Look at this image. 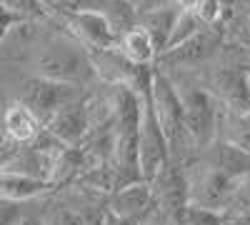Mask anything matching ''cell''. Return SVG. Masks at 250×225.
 Returning <instances> with one entry per match:
<instances>
[{"mask_svg":"<svg viewBox=\"0 0 250 225\" xmlns=\"http://www.w3.org/2000/svg\"><path fill=\"white\" fill-rule=\"evenodd\" d=\"M30 53V75L83 88L98 75L93 53L65 33H40Z\"/></svg>","mask_w":250,"mask_h":225,"instance_id":"6da1fadb","label":"cell"},{"mask_svg":"<svg viewBox=\"0 0 250 225\" xmlns=\"http://www.w3.org/2000/svg\"><path fill=\"white\" fill-rule=\"evenodd\" d=\"M150 103H153V110H155V118L160 123V128L165 133V140H168L170 163L185 168L188 163H193L190 153L198 150V148L193 145L190 135H188V130H185L183 100H180L178 85L165 73H155V78H153Z\"/></svg>","mask_w":250,"mask_h":225,"instance_id":"7a4b0ae2","label":"cell"},{"mask_svg":"<svg viewBox=\"0 0 250 225\" xmlns=\"http://www.w3.org/2000/svg\"><path fill=\"white\" fill-rule=\"evenodd\" d=\"M183 100V115H185V130L190 135L198 155L218 143L220 133V100L203 85H180L178 88Z\"/></svg>","mask_w":250,"mask_h":225,"instance_id":"3957f363","label":"cell"},{"mask_svg":"<svg viewBox=\"0 0 250 225\" xmlns=\"http://www.w3.org/2000/svg\"><path fill=\"white\" fill-rule=\"evenodd\" d=\"M185 183H188V205L223 213L235 190L238 178H230L228 173L213 168L210 163L195 158L193 163L185 165Z\"/></svg>","mask_w":250,"mask_h":225,"instance_id":"277c9868","label":"cell"},{"mask_svg":"<svg viewBox=\"0 0 250 225\" xmlns=\"http://www.w3.org/2000/svg\"><path fill=\"white\" fill-rule=\"evenodd\" d=\"M170 165V148L160 123L155 118L150 93L143 95V123H140V138H138V170L145 183H155V178Z\"/></svg>","mask_w":250,"mask_h":225,"instance_id":"5b68a950","label":"cell"},{"mask_svg":"<svg viewBox=\"0 0 250 225\" xmlns=\"http://www.w3.org/2000/svg\"><path fill=\"white\" fill-rule=\"evenodd\" d=\"M78 98H83L80 88L55 83V80H45V78H38V75H25L18 83V95H15V100L28 105L40 120H43V125H48L50 118L60 108H65L68 103H73Z\"/></svg>","mask_w":250,"mask_h":225,"instance_id":"8992f818","label":"cell"},{"mask_svg":"<svg viewBox=\"0 0 250 225\" xmlns=\"http://www.w3.org/2000/svg\"><path fill=\"white\" fill-rule=\"evenodd\" d=\"M65 30L80 40L90 53H103V50H115L120 45V30L115 28V23L98 10H88V13H78V15H68L62 18Z\"/></svg>","mask_w":250,"mask_h":225,"instance_id":"52a82bcc","label":"cell"},{"mask_svg":"<svg viewBox=\"0 0 250 225\" xmlns=\"http://www.w3.org/2000/svg\"><path fill=\"white\" fill-rule=\"evenodd\" d=\"M62 145L68 148H80L88 140L93 130V120H90V108H88V98H78L65 108H60L50 123L45 125Z\"/></svg>","mask_w":250,"mask_h":225,"instance_id":"ba28073f","label":"cell"},{"mask_svg":"<svg viewBox=\"0 0 250 225\" xmlns=\"http://www.w3.org/2000/svg\"><path fill=\"white\" fill-rule=\"evenodd\" d=\"M155 205V195H153V185L145 180H138L133 185L123 188L118 193H113L108 198V210L123 220H133L140 225V220L150 213V208Z\"/></svg>","mask_w":250,"mask_h":225,"instance_id":"9c48e42d","label":"cell"},{"mask_svg":"<svg viewBox=\"0 0 250 225\" xmlns=\"http://www.w3.org/2000/svg\"><path fill=\"white\" fill-rule=\"evenodd\" d=\"M218 50H220V35L210 28H205L203 33H198L195 38L188 40V43L165 50L158 60L165 63V65H173V68L200 65V63H205V60H210Z\"/></svg>","mask_w":250,"mask_h":225,"instance_id":"30bf717a","label":"cell"},{"mask_svg":"<svg viewBox=\"0 0 250 225\" xmlns=\"http://www.w3.org/2000/svg\"><path fill=\"white\" fill-rule=\"evenodd\" d=\"M3 125H5V138L18 143V145H33V143L43 135L45 125L28 105H23L20 100H10L5 115H3Z\"/></svg>","mask_w":250,"mask_h":225,"instance_id":"8fae6325","label":"cell"},{"mask_svg":"<svg viewBox=\"0 0 250 225\" xmlns=\"http://www.w3.org/2000/svg\"><path fill=\"white\" fill-rule=\"evenodd\" d=\"M198 158L205 160V163H210L213 168L228 173L230 178H245V175H250V153L230 145V143H225V140L213 143V145L208 148V150H203Z\"/></svg>","mask_w":250,"mask_h":225,"instance_id":"7c38bea8","label":"cell"},{"mask_svg":"<svg viewBox=\"0 0 250 225\" xmlns=\"http://www.w3.org/2000/svg\"><path fill=\"white\" fill-rule=\"evenodd\" d=\"M53 190H55V183L30 178V175L3 173V180H0V195H3V200H13V203H30Z\"/></svg>","mask_w":250,"mask_h":225,"instance_id":"4fadbf2b","label":"cell"},{"mask_svg":"<svg viewBox=\"0 0 250 225\" xmlns=\"http://www.w3.org/2000/svg\"><path fill=\"white\" fill-rule=\"evenodd\" d=\"M118 53L130 60L133 65H143V68H150V63L155 58H160V50L155 45V40L150 38V33L135 25L130 28L128 33L120 35V45H118Z\"/></svg>","mask_w":250,"mask_h":225,"instance_id":"5bb4252c","label":"cell"},{"mask_svg":"<svg viewBox=\"0 0 250 225\" xmlns=\"http://www.w3.org/2000/svg\"><path fill=\"white\" fill-rule=\"evenodd\" d=\"M218 140H225V143H230V145L250 153V110L223 108Z\"/></svg>","mask_w":250,"mask_h":225,"instance_id":"9a60e30c","label":"cell"},{"mask_svg":"<svg viewBox=\"0 0 250 225\" xmlns=\"http://www.w3.org/2000/svg\"><path fill=\"white\" fill-rule=\"evenodd\" d=\"M178 13H180L178 8L168 5V8H160V10H153L148 15H140L138 18V25L150 33V38L155 40L160 55L168 50V43H170V35H173V28H175Z\"/></svg>","mask_w":250,"mask_h":225,"instance_id":"2e32d148","label":"cell"},{"mask_svg":"<svg viewBox=\"0 0 250 225\" xmlns=\"http://www.w3.org/2000/svg\"><path fill=\"white\" fill-rule=\"evenodd\" d=\"M40 225H85V220H83V215L68 205V203H50V205L40 213Z\"/></svg>","mask_w":250,"mask_h":225,"instance_id":"e0dca14e","label":"cell"},{"mask_svg":"<svg viewBox=\"0 0 250 225\" xmlns=\"http://www.w3.org/2000/svg\"><path fill=\"white\" fill-rule=\"evenodd\" d=\"M205 25L200 23V18L195 13H178V20H175V28H173V35H170V43H168V50L170 48H178L183 43H188L190 38H195L198 33H203Z\"/></svg>","mask_w":250,"mask_h":225,"instance_id":"ac0fdd59","label":"cell"},{"mask_svg":"<svg viewBox=\"0 0 250 225\" xmlns=\"http://www.w3.org/2000/svg\"><path fill=\"white\" fill-rule=\"evenodd\" d=\"M228 10H230V8H228L225 0H200L198 8H195V15L200 18V23L205 28L215 30V25H220L225 20Z\"/></svg>","mask_w":250,"mask_h":225,"instance_id":"d6986e66","label":"cell"},{"mask_svg":"<svg viewBox=\"0 0 250 225\" xmlns=\"http://www.w3.org/2000/svg\"><path fill=\"white\" fill-rule=\"evenodd\" d=\"M3 8L15 13L20 20H35L48 13L43 0H3Z\"/></svg>","mask_w":250,"mask_h":225,"instance_id":"ffe728a7","label":"cell"},{"mask_svg":"<svg viewBox=\"0 0 250 225\" xmlns=\"http://www.w3.org/2000/svg\"><path fill=\"white\" fill-rule=\"evenodd\" d=\"M180 225H225L223 213L218 210H208V208H195V205H188Z\"/></svg>","mask_w":250,"mask_h":225,"instance_id":"44dd1931","label":"cell"},{"mask_svg":"<svg viewBox=\"0 0 250 225\" xmlns=\"http://www.w3.org/2000/svg\"><path fill=\"white\" fill-rule=\"evenodd\" d=\"M125 8H128L133 15H148L153 10H160V8H168L173 5V0H123Z\"/></svg>","mask_w":250,"mask_h":225,"instance_id":"7402d4cb","label":"cell"},{"mask_svg":"<svg viewBox=\"0 0 250 225\" xmlns=\"http://www.w3.org/2000/svg\"><path fill=\"white\" fill-rule=\"evenodd\" d=\"M200 0H173V8H178L180 13H195Z\"/></svg>","mask_w":250,"mask_h":225,"instance_id":"603a6c76","label":"cell"},{"mask_svg":"<svg viewBox=\"0 0 250 225\" xmlns=\"http://www.w3.org/2000/svg\"><path fill=\"white\" fill-rule=\"evenodd\" d=\"M105 225H138V223H133V220H123V218H118V215L110 213V218H108Z\"/></svg>","mask_w":250,"mask_h":225,"instance_id":"cb8c5ba5","label":"cell"},{"mask_svg":"<svg viewBox=\"0 0 250 225\" xmlns=\"http://www.w3.org/2000/svg\"><path fill=\"white\" fill-rule=\"evenodd\" d=\"M245 73H248V85H250V65H245Z\"/></svg>","mask_w":250,"mask_h":225,"instance_id":"d4e9b609","label":"cell"},{"mask_svg":"<svg viewBox=\"0 0 250 225\" xmlns=\"http://www.w3.org/2000/svg\"><path fill=\"white\" fill-rule=\"evenodd\" d=\"M170 225H180V223H173V220H170Z\"/></svg>","mask_w":250,"mask_h":225,"instance_id":"484cf974","label":"cell"}]
</instances>
